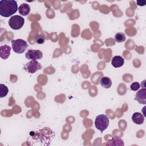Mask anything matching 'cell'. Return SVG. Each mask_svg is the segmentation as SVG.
I'll return each instance as SVG.
<instances>
[{"mask_svg":"<svg viewBox=\"0 0 146 146\" xmlns=\"http://www.w3.org/2000/svg\"><path fill=\"white\" fill-rule=\"evenodd\" d=\"M25 23L24 18L20 15L12 16L9 20V25L13 30H19L22 27Z\"/></svg>","mask_w":146,"mask_h":146,"instance_id":"obj_5","label":"cell"},{"mask_svg":"<svg viewBox=\"0 0 146 146\" xmlns=\"http://www.w3.org/2000/svg\"><path fill=\"white\" fill-rule=\"evenodd\" d=\"M136 3H137V5L140 6H143L145 5L146 1H137Z\"/></svg>","mask_w":146,"mask_h":146,"instance_id":"obj_19","label":"cell"},{"mask_svg":"<svg viewBox=\"0 0 146 146\" xmlns=\"http://www.w3.org/2000/svg\"><path fill=\"white\" fill-rule=\"evenodd\" d=\"M109 125V119L106 115L102 114L97 116L95 120V126L96 128L101 133L107 129Z\"/></svg>","mask_w":146,"mask_h":146,"instance_id":"obj_3","label":"cell"},{"mask_svg":"<svg viewBox=\"0 0 146 146\" xmlns=\"http://www.w3.org/2000/svg\"><path fill=\"white\" fill-rule=\"evenodd\" d=\"M100 85L105 88H110L112 86V81L111 79L107 76H103L100 81Z\"/></svg>","mask_w":146,"mask_h":146,"instance_id":"obj_13","label":"cell"},{"mask_svg":"<svg viewBox=\"0 0 146 146\" xmlns=\"http://www.w3.org/2000/svg\"><path fill=\"white\" fill-rule=\"evenodd\" d=\"M11 45L13 51L17 54H22L24 52L28 47L27 43L22 39L12 40Z\"/></svg>","mask_w":146,"mask_h":146,"instance_id":"obj_4","label":"cell"},{"mask_svg":"<svg viewBox=\"0 0 146 146\" xmlns=\"http://www.w3.org/2000/svg\"><path fill=\"white\" fill-rule=\"evenodd\" d=\"M18 10V5L14 0L0 1V15L3 17H9Z\"/></svg>","mask_w":146,"mask_h":146,"instance_id":"obj_2","label":"cell"},{"mask_svg":"<svg viewBox=\"0 0 146 146\" xmlns=\"http://www.w3.org/2000/svg\"><path fill=\"white\" fill-rule=\"evenodd\" d=\"M25 57L30 60H39L43 57V54L39 50H29L25 54Z\"/></svg>","mask_w":146,"mask_h":146,"instance_id":"obj_7","label":"cell"},{"mask_svg":"<svg viewBox=\"0 0 146 146\" xmlns=\"http://www.w3.org/2000/svg\"><path fill=\"white\" fill-rule=\"evenodd\" d=\"M34 40H35V42L37 44H43L45 42V38L43 35L37 34L35 35Z\"/></svg>","mask_w":146,"mask_h":146,"instance_id":"obj_17","label":"cell"},{"mask_svg":"<svg viewBox=\"0 0 146 146\" xmlns=\"http://www.w3.org/2000/svg\"><path fill=\"white\" fill-rule=\"evenodd\" d=\"M30 11V7L26 3L21 4L18 7L19 13L23 16L27 15Z\"/></svg>","mask_w":146,"mask_h":146,"instance_id":"obj_12","label":"cell"},{"mask_svg":"<svg viewBox=\"0 0 146 146\" xmlns=\"http://www.w3.org/2000/svg\"><path fill=\"white\" fill-rule=\"evenodd\" d=\"M9 92L8 88L3 84H0V98L5 97Z\"/></svg>","mask_w":146,"mask_h":146,"instance_id":"obj_16","label":"cell"},{"mask_svg":"<svg viewBox=\"0 0 146 146\" xmlns=\"http://www.w3.org/2000/svg\"><path fill=\"white\" fill-rule=\"evenodd\" d=\"M135 100L138 102L139 103L142 104H146V88H143L139 90L136 94Z\"/></svg>","mask_w":146,"mask_h":146,"instance_id":"obj_8","label":"cell"},{"mask_svg":"<svg viewBox=\"0 0 146 146\" xmlns=\"http://www.w3.org/2000/svg\"><path fill=\"white\" fill-rule=\"evenodd\" d=\"M124 63V59L121 56H115L112 58L111 64L113 67L115 68L120 67L123 66Z\"/></svg>","mask_w":146,"mask_h":146,"instance_id":"obj_10","label":"cell"},{"mask_svg":"<svg viewBox=\"0 0 146 146\" xmlns=\"http://www.w3.org/2000/svg\"><path fill=\"white\" fill-rule=\"evenodd\" d=\"M126 37L124 33H117L115 35V39L116 42L121 43L125 40Z\"/></svg>","mask_w":146,"mask_h":146,"instance_id":"obj_15","label":"cell"},{"mask_svg":"<svg viewBox=\"0 0 146 146\" xmlns=\"http://www.w3.org/2000/svg\"><path fill=\"white\" fill-rule=\"evenodd\" d=\"M132 120L136 124H142L144 121V116L140 112H135L132 116Z\"/></svg>","mask_w":146,"mask_h":146,"instance_id":"obj_11","label":"cell"},{"mask_svg":"<svg viewBox=\"0 0 146 146\" xmlns=\"http://www.w3.org/2000/svg\"><path fill=\"white\" fill-rule=\"evenodd\" d=\"M55 136L54 132L48 127L31 131L27 141L32 145H49Z\"/></svg>","mask_w":146,"mask_h":146,"instance_id":"obj_1","label":"cell"},{"mask_svg":"<svg viewBox=\"0 0 146 146\" xmlns=\"http://www.w3.org/2000/svg\"><path fill=\"white\" fill-rule=\"evenodd\" d=\"M140 87V84L137 82H133L131 84V86H130V88L131 90L132 91H137L139 89V88Z\"/></svg>","mask_w":146,"mask_h":146,"instance_id":"obj_18","label":"cell"},{"mask_svg":"<svg viewBox=\"0 0 146 146\" xmlns=\"http://www.w3.org/2000/svg\"><path fill=\"white\" fill-rule=\"evenodd\" d=\"M42 66L36 60H31L27 63L23 67V69L29 74H34L40 70Z\"/></svg>","mask_w":146,"mask_h":146,"instance_id":"obj_6","label":"cell"},{"mask_svg":"<svg viewBox=\"0 0 146 146\" xmlns=\"http://www.w3.org/2000/svg\"><path fill=\"white\" fill-rule=\"evenodd\" d=\"M11 47L7 44L1 46L0 47V57L2 59H7L10 54Z\"/></svg>","mask_w":146,"mask_h":146,"instance_id":"obj_9","label":"cell"},{"mask_svg":"<svg viewBox=\"0 0 146 146\" xmlns=\"http://www.w3.org/2000/svg\"><path fill=\"white\" fill-rule=\"evenodd\" d=\"M106 145H124L123 141L118 137H114L113 139L108 141Z\"/></svg>","mask_w":146,"mask_h":146,"instance_id":"obj_14","label":"cell"}]
</instances>
